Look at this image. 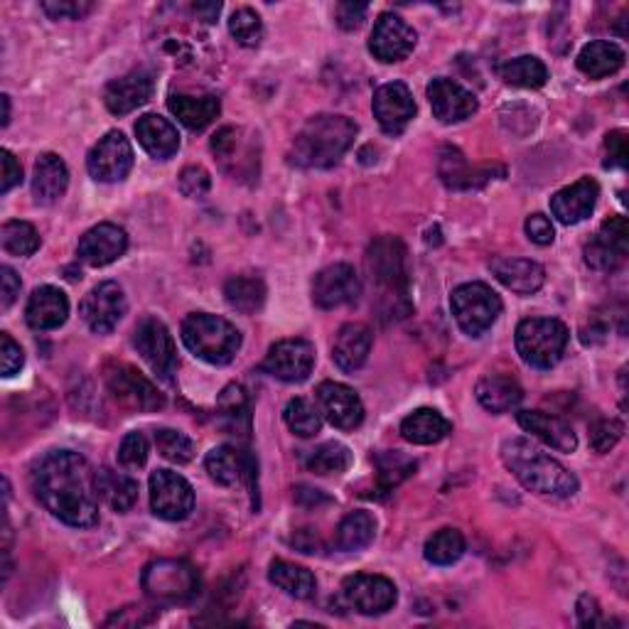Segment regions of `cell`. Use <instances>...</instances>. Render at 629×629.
Here are the masks:
<instances>
[{
    "label": "cell",
    "mask_w": 629,
    "mask_h": 629,
    "mask_svg": "<svg viewBox=\"0 0 629 629\" xmlns=\"http://www.w3.org/2000/svg\"><path fill=\"white\" fill-rule=\"evenodd\" d=\"M87 460L74 450H52L30 472V485L40 505L52 517L77 529L99 523V507Z\"/></svg>",
    "instance_id": "6da1fadb"
},
{
    "label": "cell",
    "mask_w": 629,
    "mask_h": 629,
    "mask_svg": "<svg viewBox=\"0 0 629 629\" xmlns=\"http://www.w3.org/2000/svg\"><path fill=\"white\" fill-rule=\"evenodd\" d=\"M359 126L337 113H320L300 128L293 148H290V162L302 170H325L352 148Z\"/></svg>",
    "instance_id": "7a4b0ae2"
},
{
    "label": "cell",
    "mask_w": 629,
    "mask_h": 629,
    "mask_svg": "<svg viewBox=\"0 0 629 629\" xmlns=\"http://www.w3.org/2000/svg\"><path fill=\"white\" fill-rule=\"evenodd\" d=\"M502 460L507 470L536 495L566 499L578 492L576 475L527 438L507 440L502 446Z\"/></svg>",
    "instance_id": "3957f363"
},
{
    "label": "cell",
    "mask_w": 629,
    "mask_h": 629,
    "mask_svg": "<svg viewBox=\"0 0 629 629\" xmlns=\"http://www.w3.org/2000/svg\"><path fill=\"white\" fill-rule=\"evenodd\" d=\"M182 342L202 362L224 367L239 352L241 332L219 314L192 312L182 322Z\"/></svg>",
    "instance_id": "277c9868"
},
{
    "label": "cell",
    "mask_w": 629,
    "mask_h": 629,
    "mask_svg": "<svg viewBox=\"0 0 629 629\" xmlns=\"http://www.w3.org/2000/svg\"><path fill=\"white\" fill-rule=\"evenodd\" d=\"M568 328L553 318H529L517 328V352L533 369H551L568 347Z\"/></svg>",
    "instance_id": "5b68a950"
},
{
    "label": "cell",
    "mask_w": 629,
    "mask_h": 629,
    "mask_svg": "<svg viewBox=\"0 0 629 629\" xmlns=\"http://www.w3.org/2000/svg\"><path fill=\"white\" fill-rule=\"evenodd\" d=\"M141 586L156 602H190L200 592V576L188 561L158 558L143 568Z\"/></svg>",
    "instance_id": "8992f818"
},
{
    "label": "cell",
    "mask_w": 629,
    "mask_h": 629,
    "mask_svg": "<svg viewBox=\"0 0 629 629\" xmlns=\"http://www.w3.org/2000/svg\"><path fill=\"white\" fill-rule=\"evenodd\" d=\"M450 308L465 335L480 337L502 314V298L487 283H465L452 290Z\"/></svg>",
    "instance_id": "52a82bcc"
},
{
    "label": "cell",
    "mask_w": 629,
    "mask_h": 629,
    "mask_svg": "<svg viewBox=\"0 0 629 629\" xmlns=\"http://www.w3.org/2000/svg\"><path fill=\"white\" fill-rule=\"evenodd\" d=\"M367 271L379 288L393 296H406L409 288V266H406V249L396 237H381L367 251Z\"/></svg>",
    "instance_id": "ba28073f"
},
{
    "label": "cell",
    "mask_w": 629,
    "mask_h": 629,
    "mask_svg": "<svg viewBox=\"0 0 629 629\" xmlns=\"http://www.w3.org/2000/svg\"><path fill=\"white\" fill-rule=\"evenodd\" d=\"M133 347L162 381H172L174 371H178V349H174V340L166 325L156 318L138 322L133 332Z\"/></svg>",
    "instance_id": "9c48e42d"
},
{
    "label": "cell",
    "mask_w": 629,
    "mask_h": 629,
    "mask_svg": "<svg viewBox=\"0 0 629 629\" xmlns=\"http://www.w3.org/2000/svg\"><path fill=\"white\" fill-rule=\"evenodd\" d=\"M150 507L160 519L182 521L194 509V489L178 472L156 470L150 475Z\"/></svg>",
    "instance_id": "30bf717a"
},
{
    "label": "cell",
    "mask_w": 629,
    "mask_h": 629,
    "mask_svg": "<svg viewBox=\"0 0 629 629\" xmlns=\"http://www.w3.org/2000/svg\"><path fill=\"white\" fill-rule=\"evenodd\" d=\"M107 387L111 396L128 409L153 413L166 406L162 393L150 383L141 371H136L128 365H113L107 369Z\"/></svg>",
    "instance_id": "8fae6325"
},
{
    "label": "cell",
    "mask_w": 629,
    "mask_h": 629,
    "mask_svg": "<svg viewBox=\"0 0 629 629\" xmlns=\"http://www.w3.org/2000/svg\"><path fill=\"white\" fill-rule=\"evenodd\" d=\"M253 136H247L243 128H221L212 138V153L231 178H253L259 174V150Z\"/></svg>",
    "instance_id": "7c38bea8"
},
{
    "label": "cell",
    "mask_w": 629,
    "mask_h": 629,
    "mask_svg": "<svg viewBox=\"0 0 629 629\" xmlns=\"http://www.w3.org/2000/svg\"><path fill=\"white\" fill-rule=\"evenodd\" d=\"M399 592L396 586L383 576H369V573H357L349 576L342 582V600L349 608L362 612V615H383L389 612Z\"/></svg>",
    "instance_id": "4fadbf2b"
},
{
    "label": "cell",
    "mask_w": 629,
    "mask_h": 629,
    "mask_svg": "<svg viewBox=\"0 0 629 629\" xmlns=\"http://www.w3.org/2000/svg\"><path fill=\"white\" fill-rule=\"evenodd\" d=\"M89 174L99 182H121L133 168V148L121 131H109L91 148L87 158Z\"/></svg>",
    "instance_id": "5bb4252c"
},
{
    "label": "cell",
    "mask_w": 629,
    "mask_h": 629,
    "mask_svg": "<svg viewBox=\"0 0 629 629\" xmlns=\"http://www.w3.org/2000/svg\"><path fill=\"white\" fill-rule=\"evenodd\" d=\"M126 310L128 302L123 296V288L113 281L99 283L94 290H89L79 306L81 318H84V322L89 325V330L97 335L113 332L116 325L123 320Z\"/></svg>",
    "instance_id": "9a60e30c"
},
{
    "label": "cell",
    "mask_w": 629,
    "mask_h": 629,
    "mask_svg": "<svg viewBox=\"0 0 629 629\" xmlns=\"http://www.w3.org/2000/svg\"><path fill=\"white\" fill-rule=\"evenodd\" d=\"M314 367V347L308 340H281L276 342L263 359L261 369L278 381L300 383L310 377Z\"/></svg>",
    "instance_id": "2e32d148"
},
{
    "label": "cell",
    "mask_w": 629,
    "mask_h": 629,
    "mask_svg": "<svg viewBox=\"0 0 629 629\" xmlns=\"http://www.w3.org/2000/svg\"><path fill=\"white\" fill-rule=\"evenodd\" d=\"M418 34L403 18L393 13H381L375 22L369 38V50L379 62H401L409 57L416 48Z\"/></svg>",
    "instance_id": "e0dca14e"
},
{
    "label": "cell",
    "mask_w": 629,
    "mask_h": 629,
    "mask_svg": "<svg viewBox=\"0 0 629 629\" xmlns=\"http://www.w3.org/2000/svg\"><path fill=\"white\" fill-rule=\"evenodd\" d=\"M314 399H318L320 416L328 418L335 428L355 430L362 426L365 403L359 399V393L349 389L347 383L322 381L318 391H314Z\"/></svg>",
    "instance_id": "ac0fdd59"
},
{
    "label": "cell",
    "mask_w": 629,
    "mask_h": 629,
    "mask_svg": "<svg viewBox=\"0 0 629 629\" xmlns=\"http://www.w3.org/2000/svg\"><path fill=\"white\" fill-rule=\"evenodd\" d=\"M362 296V281L349 263H335L322 268L312 281V302L322 310H332L355 302Z\"/></svg>",
    "instance_id": "d6986e66"
},
{
    "label": "cell",
    "mask_w": 629,
    "mask_h": 629,
    "mask_svg": "<svg viewBox=\"0 0 629 629\" xmlns=\"http://www.w3.org/2000/svg\"><path fill=\"white\" fill-rule=\"evenodd\" d=\"M629 253V224L625 217H612L598 229L586 247V261L596 271H617Z\"/></svg>",
    "instance_id": "ffe728a7"
},
{
    "label": "cell",
    "mask_w": 629,
    "mask_h": 629,
    "mask_svg": "<svg viewBox=\"0 0 629 629\" xmlns=\"http://www.w3.org/2000/svg\"><path fill=\"white\" fill-rule=\"evenodd\" d=\"M371 109H375V119L379 121L383 133L401 136L406 126L413 121L416 101L403 81H389V84L377 89Z\"/></svg>",
    "instance_id": "44dd1931"
},
{
    "label": "cell",
    "mask_w": 629,
    "mask_h": 629,
    "mask_svg": "<svg viewBox=\"0 0 629 629\" xmlns=\"http://www.w3.org/2000/svg\"><path fill=\"white\" fill-rule=\"evenodd\" d=\"M156 79L153 72L148 69H133L126 77L113 79L111 84L103 91V103L113 116H126L136 109H141L143 103L153 97Z\"/></svg>",
    "instance_id": "7402d4cb"
},
{
    "label": "cell",
    "mask_w": 629,
    "mask_h": 629,
    "mask_svg": "<svg viewBox=\"0 0 629 629\" xmlns=\"http://www.w3.org/2000/svg\"><path fill=\"white\" fill-rule=\"evenodd\" d=\"M428 101L440 123H460L465 119H470V116L477 111V99L472 91L446 77L430 81Z\"/></svg>",
    "instance_id": "603a6c76"
},
{
    "label": "cell",
    "mask_w": 629,
    "mask_h": 629,
    "mask_svg": "<svg viewBox=\"0 0 629 629\" xmlns=\"http://www.w3.org/2000/svg\"><path fill=\"white\" fill-rule=\"evenodd\" d=\"M204 470L212 480L221 487H237L241 482H247L251 495H256V465L253 458L241 452L237 448L221 446L214 448L212 452H207L204 458Z\"/></svg>",
    "instance_id": "cb8c5ba5"
},
{
    "label": "cell",
    "mask_w": 629,
    "mask_h": 629,
    "mask_svg": "<svg viewBox=\"0 0 629 629\" xmlns=\"http://www.w3.org/2000/svg\"><path fill=\"white\" fill-rule=\"evenodd\" d=\"M126 249H128L126 231L121 227L109 224V221H103V224L89 229L87 234L79 239L77 253L87 266L101 268L113 263L116 259H121Z\"/></svg>",
    "instance_id": "d4e9b609"
},
{
    "label": "cell",
    "mask_w": 629,
    "mask_h": 629,
    "mask_svg": "<svg viewBox=\"0 0 629 629\" xmlns=\"http://www.w3.org/2000/svg\"><path fill=\"white\" fill-rule=\"evenodd\" d=\"M598 197L600 184L592 178H582L551 197V214L561 221V224H578V221L592 214V209L598 204Z\"/></svg>",
    "instance_id": "484cf974"
},
{
    "label": "cell",
    "mask_w": 629,
    "mask_h": 629,
    "mask_svg": "<svg viewBox=\"0 0 629 629\" xmlns=\"http://www.w3.org/2000/svg\"><path fill=\"white\" fill-rule=\"evenodd\" d=\"M371 345H375V335H371L367 325L347 322L335 337V345H332L335 365L342 371H347V375H355V371H359L367 365Z\"/></svg>",
    "instance_id": "4316f807"
},
{
    "label": "cell",
    "mask_w": 629,
    "mask_h": 629,
    "mask_svg": "<svg viewBox=\"0 0 629 629\" xmlns=\"http://www.w3.org/2000/svg\"><path fill=\"white\" fill-rule=\"evenodd\" d=\"M69 314V300L60 288L54 286H40L28 300L26 320L32 330L48 332L57 330L67 322Z\"/></svg>",
    "instance_id": "83f0119b"
},
{
    "label": "cell",
    "mask_w": 629,
    "mask_h": 629,
    "mask_svg": "<svg viewBox=\"0 0 629 629\" xmlns=\"http://www.w3.org/2000/svg\"><path fill=\"white\" fill-rule=\"evenodd\" d=\"M138 143L156 160H170L180 150V133L168 119L158 113H146L136 123Z\"/></svg>",
    "instance_id": "f1b7e54d"
},
{
    "label": "cell",
    "mask_w": 629,
    "mask_h": 629,
    "mask_svg": "<svg viewBox=\"0 0 629 629\" xmlns=\"http://www.w3.org/2000/svg\"><path fill=\"white\" fill-rule=\"evenodd\" d=\"M519 426L558 452H573L578 448V438L573 433V428L558 416L543 411H521Z\"/></svg>",
    "instance_id": "f546056e"
},
{
    "label": "cell",
    "mask_w": 629,
    "mask_h": 629,
    "mask_svg": "<svg viewBox=\"0 0 629 629\" xmlns=\"http://www.w3.org/2000/svg\"><path fill=\"white\" fill-rule=\"evenodd\" d=\"M489 271L505 288L517 296H531L546 281V271L541 263L531 259H495L489 263Z\"/></svg>",
    "instance_id": "4dcf8cb0"
},
{
    "label": "cell",
    "mask_w": 629,
    "mask_h": 629,
    "mask_svg": "<svg viewBox=\"0 0 629 629\" xmlns=\"http://www.w3.org/2000/svg\"><path fill=\"white\" fill-rule=\"evenodd\" d=\"M69 184V170L64 160L54 153H42L34 162L32 174V197L38 204L60 202Z\"/></svg>",
    "instance_id": "1f68e13d"
},
{
    "label": "cell",
    "mask_w": 629,
    "mask_h": 629,
    "mask_svg": "<svg viewBox=\"0 0 629 629\" xmlns=\"http://www.w3.org/2000/svg\"><path fill=\"white\" fill-rule=\"evenodd\" d=\"M91 485H94V495L101 502L109 505L113 511H119V515L131 511L138 502V482L123 472L101 468L91 475Z\"/></svg>",
    "instance_id": "d6a6232c"
},
{
    "label": "cell",
    "mask_w": 629,
    "mask_h": 629,
    "mask_svg": "<svg viewBox=\"0 0 629 629\" xmlns=\"http://www.w3.org/2000/svg\"><path fill=\"white\" fill-rule=\"evenodd\" d=\"M477 401H480L489 413H507L517 409L523 399V391L519 383L511 377L502 375H489L477 381L475 387Z\"/></svg>",
    "instance_id": "836d02e7"
},
{
    "label": "cell",
    "mask_w": 629,
    "mask_h": 629,
    "mask_svg": "<svg viewBox=\"0 0 629 629\" xmlns=\"http://www.w3.org/2000/svg\"><path fill=\"white\" fill-rule=\"evenodd\" d=\"M625 64V50L610 40L588 42L578 54V69L590 79H602L620 72Z\"/></svg>",
    "instance_id": "e575fe53"
},
{
    "label": "cell",
    "mask_w": 629,
    "mask_h": 629,
    "mask_svg": "<svg viewBox=\"0 0 629 629\" xmlns=\"http://www.w3.org/2000/svg\"><path fill=\"white\" fill-rule=\"evenodd\" d=\"M168 107L174 119L182 126H188L190 131H204L207 126L217 121L221 111V103L217 97H188V94H172Z\"/></svg>",
    "instance_id": "d590c367"
},
{
    "label": "cell",
    "mask_w": 629,
    "mask_h": 629,
    "mask_svg": "<svg viewBox=\"0 0 629 629\" xmlns=\"http://www.w3.org/2000/svg\"><path fill=\"white\" fill-rule=\"evenodd\" d=\"M452 430L450 421L436 409H418L403 418L401 436L413 446H436L442 438H448Z\"/></svg>",
    "instance_id": "8d00e7d4"
},
{
    "label": "cell",
    "mask_w": 629,
    "mask_h": 629,
    "mask_svg": "<svg viewBox=\"0 0 629 629\" xmlns=\"http://www.w3.org/2000/svg\"><path fill=\"white\" fill-rule=\"evenodd\" d=\"M268 580L296 600H310L314 590H318V580H314L308 568L288 561H273L271 568H268Z\"/></svg>",
    "instance_id": "74e56055"
},
{
    "label": "cell",
    "mask_w": 629,
    "mask_h": 629,
    "mask_svg": "<svg viewBox=\"0 0 629 629\" xmlns=\"http://www.w3.org/2000/svg\"><path fill=\"white\" fill-rule=\"evenodd\" d=\"M224 298L229 308H234L241 314H256L266 302V283L259 276L243 273L231 276L224 286Z\"/></svg>",
    "instance_id": "f35d334b"
},
{
    "label": "cell",
    "mask_w": 629,
    "mask_h": 629,
    "mask_svg": "<svg viewBox=\"0 0 629 629\" xmlns=\"http://www.w3.org/2000/svg\"><path fill=\"white\" fill-rule=\"evenodd\" d=\"M377 519L369 511H352L337 527V549L340 551H362L375 541Z\"/></svg>",
    "instance_id": "ab89813d"
},
{
    "label": "cell",
    "mask_w": 629,
    "mask_h": 629,
    "mask_svg": "<svg viewBox=\"0 0 629 629\" xmlns=\"http://www.w3.org/2000/svg\"><path fill=\"white\" fill-rule=\"evenodd\" d=\"M499 74L511 87H521V89H539L546 84L549 79V69L533 54H523V57H515L499 69Z\"/></svg>",
    "instance_id": "60d3db41"
},
{
    "label": "cell",
    "mask_w": 629,
    "mask_h": 629,
    "mask_svg": "<svg viewBox=\"0 0 629 629\" xmlns=\"http://www.w3.org/2000/svg\"><path fill=\"white\" fill-rule=\"evenodd\" d=\"M352 450L342 442H322L320 448L310 450V456L306 458V468L314 475H342L352 468Z\"/></svg>",
    "instance_id": "b9f144b4"
},
{
    "label": "cell",
    "mask_w": 629,
    "mask_h": 629,
    "mask_svg": "<svg viewBox=\"0 0 629 629\" xmlns=\"http://www.w3.org/2000/svg\"><path fill=\"white\" fill-rule=\"evenodd\" d=\"M465 553V539L458 529H440L426 541V558L433 566H452Z\"/></svg>",
    "instance_id": "7bdbcfd3"
},
{
    "label": "cell",
    "mask_w": 629,
    "mask_h": 629,
    "mask_svg": "<svg viewBox=\"0 0 629 629\" xmlns=\"http://www.w3.org/2000/svg\"><path fill=\"white\" fill-rule=\"evenodd\" d=\"M416 472V460L403 452H381L377 456V482L381 492H391Z\"/></svg>",
    "instance_id": "ee69618b"
},
{
    "label": "cell",
    "mask_w": 629,
    "mask_h": 629,
    "mask_svg": "<svg viewBox=\"0 0 629 629\" xmlns=\"http://www.w3.org/2000/svg\"><path fill=\"white\" fill-rule=\"evenodd\" d=\"M283 421L300 438L318 436L320 428H322V418H320L318 406H312L308 399L288 401L286 411H283Z\"/></svg>",
    "instance_id": "f6af8a7d"
},
{
    "label": "cell",
    "mask_w": 629,
    "mask_h": 629,
    "mask_svg": "<svg viewBox=\"0 0 629 629\" xmlns=\"http://www.w3.org/2000/svg\"><path fill=\"white\" fill-rule=\"evenodd\" d=\"M0 241H3V249L10 256H18V259H22V256H32L40 249V234L34 231L32 224H28V221H20V219H13V221H8V224H3Z\"/></svg>",
    "instance_id": "bcb514c9"
},
{
    "label": "cell",
    "mask_w": 629,
    "mask_h": 629,
    "mask_svg": "<svg viewBox=\"0 0 629 629\" xmlns=\"http://www.w3.org/2000/svg\"><path fill=\"white\" fill-rule=\"evenodd\" d=\"M156 446L160 456L174 465H184L194 458V442L180 430L160 428L156 433Z\"/></svg>",
    "instance_id": "7dc6e473"
},
{
    "label": "cell",
    "mask_w": 629,
    "mask_h": 629,
    "mask_svg": "<svg viewBox=\"0 0 629 629\" xmlns=\"http://www.w3.org/2000/svg\"><path fill=\"white\" fill-rule=\"evenodd\" d=\"M229 32L243 48H256L263 40V20L251 8H239L234 16L229 18Z\"/></svg>",
    "instance_id": "c3c4849f"
},
{
    "label": "cell",
    "mask_w": 629,
    "mask_h": 629,
    "mask_svg": "<svg viewBox=\"0 0 629 629\" xmlns=\"http://www.w3.org/2000/svg\"><path fill=\"white\" fill-rule=\"evenodd\" d=\"M219 411L229 421L231 430H239V423H249V401L247 393L239 383H229V387L219 396Z\"/></svg>",
    "instance_id": "681fc988"
},
{
    "label": "cell",
    "mask_w": 629,
    "mask_h": 629,
    "mask_svg": "<svg viewBox=\"0 0 629 629\" xmlns=\"http://www.w3.org/2000/svg\"><path fill=\"white\" fill-rule=\"evenodd\" d=\"M148 462V440L141 430L128 433L119 448V465L123 470H141Z\"/></svg>",
    "instance_id": "f907efd6"
},
{
    "label": "cell",
    "mask_w": 629,
    "mask_h": 629,
    "mask_svg": "<svg viewBox=\"0 0 629 629\" xmlns=\"http://www.w3.org/2000/svg\"><path fill=\"white\" fill-rule=\"evenodd\" d=\"M625 433V426L617 418H602L590 426V446L596 452H610Z\"/></svg>",
    "instance_id": "816d5d0a"
},
{
    "label": "cell",
    "mask_w": 629,
    "mask_h": 629,
    "mask_svg": "<svg viewBox=\"0 0 629 629\" xmlns=\"http://www.w3.org/2000/svg\"><path fill=\"white\" fill-rule=\"evenodd\" d=\"M212 190V178L202 166H190L180 172V192L190 200H202Z\"/></svg>",
    "instance_id": "f5cc1de1"
},
{
    "label": "cell",
    "mask_w": 629,
    "mask_h": 629,
    "mask_svg": "<svg viewBox=\"0 0 629 629\" xmlns=\"http://www.w3.org/2000/svg\"><path fill=\"white\" fill-rule=\"evenodd\" d=\"M42 10L52 20H81L94 10V3L89 0H48L42 3Z\"/></svg>",
    "instance_id": "db71d44e"
},
{
    "label": "cell",
    "mask_w": 629,
    "mask_h": 629,
    "mask_svg": "<svg viewBox=\"0 0 629 629\" xmlns=\"http://www.w3.org/2000/svg\"><path fill=\"white\" fill-rule=\"evenodd\" d=\"M26 365V355H22L20 345L8 332H0V369L3 377H16Z\"/></svg>",
    "instance_id": "11a10c76"
},
{
    "label": "cell",
    "mask_w": 629,
    "mask_h": 629,
    "mask_svg": "<svg viewBox=\"0 0 629 629\" xmlns=\"http://www.w3.org/2000/svg\"><path fill=\"white\" fill-rule=\"evenodd\" d=\"M605 168H627L629 160V146L625 131H612L605 136Z\"/></svg>",
    "instance_id": "9f6ffc18"
},
{
    "label": "cell",
    "mask_w": 629,
    "mask_h": 629,
    "mask_svg": "<svg viewBox=\"0 0 629 629\" xmlns=\"http://www.w3.org/2000/svg\"><path fill=\"white\" fill-rule=\"evenodd\" d=\"M527 237L539 243V247H549L556 239V229H553V221L546 217V214H531L527 219Z\"/></svg>",
    "instance_id": "6f0895ef"
},
{
    "label": "cell",
    "mask_w": 629,
    "mask_h": 629,
    "mask_svg": "<svg viewBox=\"0 0 629 629\" xmlns=\"http://www.w3.org/2000/svg\"><path fill=\"white\" fill-rule=\"evenodd\" d=\"M367 13H369L367 3H340L337 6V26L342 30L362 28Z\"/></svg>",
    "instance_id": "680465c9"
},
{
    "label": "cell",
    "mask_w": 629,
    "mask_h": 629,
    "mask_svg": "<svg viewBox=\"0 0 629 629\" xmlns=\"http://www.w3.org/2000/svg\"><path fill=\"white\" fill-rule=\"evenodd\" d=\"M20 296V276L10 266L0 268V308L10 310Z\"/></svg>",
    "instance_id": "91938a15"
},
{
    "label": "cell",
    "mask_w": 629,
    "mask_h": 629,
    "mask_svg": "<svg viewBox=\"0 0 629 629\" xmlns=\"http://www.w3.org/2000/svg\"><path fill=\"white\" fill-rule=\"evenodd\" d=\"M0 162H3V178H0V192L8 194L16 184L22 182V166L10 150H0Z\"/></svg>",
    "instance_id": "94428289"
},
{
    "label": "cell",
    "mask_w": 629,
    "mask_h": 629,
    "mask_svg": "<svg viewBox=\"0 0 629 629\" xmlns=\"http://www.w3.org/2000/svg\"><path fill=\"white\" fill-rule=\"evenodd\" d=\"M578 622L582 627H596L600 625V605L596 598H590V596H582L578 600Z\"/></svg>",
    "instance_id": "6125c7cd"
},
{
    "label": "cell",
    "mask_w": 629,
    "mask_h": 629,
    "mask_svg": "<svg viewBox=\"0 0 629 629\" xmlns=\"http://www.w3.org/2000/svg\"><path fill=\"white\" fill-rule=\"evenodd\" d=\"M219 10H221V3H197L194 6V13L207 22H214L217 16H219Z\"/></svg>",
    "instance_id": "be15d7a7"
},
{
    "label": "cell",
    "mask_w": 629,
    "mask_h": 629,
    "mask_svg": "<svg viewBox=\"0 0 629 629\" xmlns=\"http://www.w3.org/2000/svg\"><path fill=\"white\" fill-rule=\"evenodd\" d=\"M0 101H3V126H8L10 123V97L3 94V97H0Z\"/></svg>",
    "instance_id": "e7e4bbea"
}]
</instances>
